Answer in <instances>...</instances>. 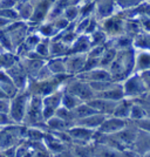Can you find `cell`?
Returning a JSON list of instances; mask_svg holds the SVG:
<instances>
[{"mask_svg": "<svg viewBox=\"0 0 150 157\" xmlns=\"http://www.w3.org/2000/svg\"><path fill=\"white\" fill-rule=\"evenodd\" d=\"M147 90L145 82L138 76L130 78L123 86V93L130 96H137L141 95Z\"/></svg>", "mask_w": 150, "mask_h": 157, "instance_id": "cell-1", "label": "cell"}, {"mask_svg": "<svg viewBox=\"0 0 150 157\" xmlns=\"http://www.w3.org/2000/svg\"><path fill=\"white\" fill-rule=\"evenodd\" d=\"M66 65V71H68L69 73H75L80 71L83 66L86 65V56L82 55L81 53H78L75 55L71 56L67 62H65Z\"/></svg>", "mask_w": 150, "mask_h": 157, "instance_id": "cell-2", "label": "cell"}, {"mask_svg": "<svg viewBox=\"0 0 150 157\" xmlns=\"http://www.w3.org/2000/svg\"><path fill=\"white\" fill-rule=\"evenodd\" d=\"M124 122L120 117L109 118V120H105L102 122V124L100 125L101 130L105 132H116L123 129Z\"/></svg>", "mask_w": 150, "mask_h": 157, "instance_id": "cell-3", "label": "cell"}, {"mask_svg": "<svg viewBox=\"0 0 150 157\" xmlns=\"http://www.w3.org/2000/svg\"><path fill=\"white\" fill-rule=\"evenodd\" d=\"M150 68V51H144L137 54L135 59V69L136 71H147Z\"/></svg>", "mask_w": 150, "mask_h": 157, "instance_id": "cell-4", "label": "cell"}, {"mask_svg": "<svg viewBox=\"0 0 150 157\" xmlns=\"http://www.w3.org/2000/svg\"><path fill=\"white\" fill-rule=\"evenodd\" d=\"M25 114V98H19L14 102L13 108H12V115L15 120H21Z\"/></svg>", "mask_w": 150, "mask_h": 157, "instance_id": "cell-5", "label": "cell"}, {"mask_svg": "<svg viewBox=\"0 0 150 157\" xmlns=\"http://www.w3.org/2000/svg\"><path fill=\"white\" fill-rule=\"evenodd\" d=\"M110 78V74L106 72V71H90L89 72V78L94 82H101V81H107L108 78Z\"/></svg>", "mask_w": 150, "mask_h": 157, "instance_id": "cell-6", "label": "cell"}, {"mask_svg": "<svg viewBox=\"0 0 150 157\" xmlns=\"http://www.w3.org/2000/svg\"><path fill=\"white\" fill-rule=\"evenodd\" d=\"M61 96L60 95H51L49 98H47L45 100V109L44 110H47V109H49V110H52L54 113V110L56 109V107L60 103V101H61ZM58 110V109H56Z\"/></svg>", "mask_w": 150, "mask_h": 157, "instance_id": "cell-7", "label": "cell"}, {"mask_svg": "<svg viewBox=\"0 0 150 157\" xmlns=\"http://www.w3.org/2000/svg\"><path fill=\"white\" fill-rule=\"evenodd\" d=\"M78 100H79L78 96H75V95H73V94H67V95H65L63 98H62V102H63V105H65V107L67 109L73 110L74 108H76L78 105H80L78 102Z\"/></svg>", "mask_w": 150, "mask_h": 157, "instance_id": "cell-8", "label": "cell"}, {"mask_svg": "<svg viewBox=\"0 0 150 157\" xmlns=\"http://www.w3.org/2000/svg\"><path fill=\"white\" fill-rule=\"evenodd\" d=\"M130 117L142 120V118L145 117V111L143 110V108H141L138 105H133L130 111Z\"/></svg>", "mask_w": 150, "mask_h": 157, "instance_id": "cell-9", "label": "cell"}, {"mask_svg": "<svg viewBox=\"0 0 150 157\" xmlns=\"http://www.w3.org/2000/svg\"><path fill=\"white\" fill-rule=\"evenodd\" d=\"M136 42L137 46L142 47L144 49H150V34L138 36V40H137Z\"/></svg>", "mask_w": 150, "mask_h": 157, "instance_id": "cell-10", "label": "cell"}, {"mask_svg": "<svg viewBox=\"0 0 150 157\" xmlns=\"http://www.w3.org/2000/svg\"><path fill=\"white\" fill-rule=\"evenodd\" d=\"M141 0H116V4L120 5L121 7H133L137 5Z\"/></svg>", "mask_w": 150, "mask_h": 157, "instance_id": "cell-11", "label": "cell"}, {"mask_svg": "<svg viewBox=\"0 0 150 157\" xmlns=\"http://www.w3.org/2000/svg\"><path fill=\"white\" fill-rule=\"evenodd\" d=\"M78 14V10H75V7H68L65 11V18L68 20H73L74 18H76Z\"/></svg>", "mask_w": 150, "mask_h": 157, "instance_id": "cell-12", "label": "cell"}, {"mask_svg": "<svg viewBox=\"0 0 150 157\" xmlns=\"http://www.w3.org/2000/svg\"><path fill=\"white\" fill-rule=\"evenodd\" d=\"M7 108H8V105H7V102L2 101V100H0V111H6Z\"/></svg>", "mask_w": 150, "mask_h": 157, "instance_id": "cell-13", "label": "cell"}, {"mask_svg": "<svg viewBox=\"0 0 150 157\" xmlns=\"http://www.w3.org/2000/svg\"><path fill=\"white\" fill-rule=\"evenodd\" d=\"M142 124H143V129L150 131V121H149V120H148V121H144V122H142Z\"/></svg>", "mask_w": 150, "mask_h": 157, "instance_id": "cell-14", "label": "cell"}, {"mask_svg": "<svg viewBox=\"0 0 150 157\" xmlns=\"http://www.w3.org/2000/svg\"><path fill=\"white\" fill-rule=\"evenodd\" d=\"M102 155L105 157H117L116 154H114V152H111V151H109V152H103Z\"/></svg>", "mask_w": 150, "mask_h": 157, "instance_id": "cell-15", "label": "cell"}, {"mask_svg": "<svg viewBox=\"0 0 150 157\" xmlns=\"http://www.w3.org/2000/svg\"><path fill=\"white\" fill-rule=\"evenodd\" d=\"M0 157H7V156H4V155H0Z\"/></svg>", "mask_w": 150, "mask_h": 157, "instance_id": "cell-16", "label": "cell"}]
</instances>
